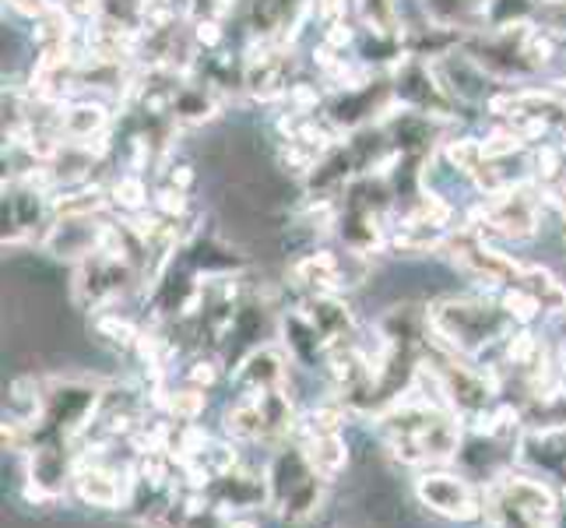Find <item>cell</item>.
Here are the masks:
<instances>
[{
	"mask_svg": "<svg viewBox=\"0 0 566 528\" xmlns=\"http://www.w3.org/2000/svg\"><path fill=\"white\" fill-rule=\"evenodd\" d=\"M226 528H258V521L247 518V515H229L226 518Z\"/></svg>",
	"mask_w": 566,
	"mask_h": 528,
	"instance_id": "21",
	"label": "cell"
},
{
	"mask_svg": "<svg viewBox=\"0 0 566 528\" xmlns=\"http://www.w3.org/2000/svg\"><path fill=\"white\" fill-rule=\"evenodd\" d=\"M109 205L120 208L124 215H138V211H148L151 208V194H148V184L142 173L127 169L124 176H116L113 187H109Z\"/></svg>",
	"mask_w": 566,
	"mask_h": 528,
	"instance_id": "13",
	"label": "cell"
},
{
	"mask_svg": "<svg viewBox=\"0 0 566 528\" xmlns=\"http://www.w3.org/2000/svg\"><path fill=\"white\" fill-rule=\"evenodd\" d=\"M4 4H8L18 18H25V22H43L46 14H53L56 0H4Z\"/></svg>",
	"mask_w": 566,
	"mask_h": 528,
	"instance_id": "18",
	"label": "cell"
},
{
	"mask_svg": "<svg viewBox=\"0 0 566 528\" xmlns=\"http://www.w3.org/2000/svg\"><path fill=\"white\" fill-rule=\"evenodd\" d=\"M542 190L532 184H517L511 190L485 194L475 205V211L468 215V226L482 232L485 240H506V244H524L535 240V232L542 226Z\"/></svg>",
	"mask_w": 566,
	"mask_h": 528,
	"instance_id": "3",
	"label": "cell"
},
{
	"mask_svg": "<svg viewBox=\"0 0 566 528\" xmlns=\"http://www.w3.org/2000/svg\"><path fill=\"white\" fill-rule=\"evenodd\" d=\"M306 462L317 468V473L331 483L338 479L345 468H348V444L342 434H306L300 441Z\"/></svg>",
	"mask_w": 566,
	"mask_h": 528,
	"instance_id": "11",
	"label": "cell"
},
{
	"mask_svg": "<svg viewBox=\"0 0 566 528\" xmlns=\"http://www.w3.org/2000/svg\"><path fill=\"white\" fill-rule=\"evenodd\" d=\"M496 300H500V307L506 310V314H511L514 318V324H535L538 318H542V303L532 297V292L528 289H524V286H506V289H500L496 292Z\"/></svg>",
	"mask_w": 566,
	"mask_h": 528,
	"instance_id": "15",
	"label": "cell"
},
{
	"mask_svg": "<svg viewBox=\"0 0 566 528\" xmlns=\"http://www.w3.org/2000/svg\"><path fill=\"white\" fill-rule=\"evenodd\" d=\"M416 500L429 515L447 518V521H479L485 518V490L475 486L468 476L451 473V468L429 465L416 476L412 486Z\"/></svg>",
	"mask_w": 566,
	"mask_h": 528,
	"instance_id": "6",
	"label": "cell"
},
{
	"mask_svg": "<svg viewBox=\"0 0 566 528\" xmlns=\"http://www.w3.org/2000/svg\"><path fill=\"white\" fill-rule=\"evenodd\" d=\"M429 335L443 349L464 360H479L482 352L500 349L506 335L517 328L514 318L490 297H447L426 307Z\"/></svg>",
	"mask_w": 566,
	"mask_h": 528,
	"instance_id": "1",
	"label": "cell"
},
{
	"mask_svg": "<svg viewBox=\"0 0 566 528\" xmlns=\"http://www.w3.org/2000/svg\"><path fill=\"white\" fill-rule=\"evenodd\" d=\"M109 222H103L99 215H85V219H53L43 250H50L53 258L67 261H85L88 253H95L106 240Z\"/></svg>",
	"mask_w": 566,
	"mask_h": 528,
	"instance_id": "8",
	"label": "cell"
},
{
	"mask_svg": "<svg viewBox=\"0 0 566 528\" xmlns=\"http://www.w3.org/2000/svg\"><path fill=\"white\" fill-rule=\"evenodd\" d=\"M300 426L289 391H261V395H237L226 408V434L243 444H282Z\"/></svg>",
	"mask_w": 566,
	"mask_h": 528,
	"instance_id": "4",
	"label": "cell"
},
{
	"mask_svg": "<svg viewBox=\"0 0 566 528\" xmlns=\"http://www.w3.org/2000/svg\"><path fill=\"white\" fill-rule=\"evenodd\" d=\"M187 528H198V521H190V525H187ZM219 528H226V521H222V525H219Z\"/></svg>",
	"mask_w": 566,
	"mask_h": 528,
	"instance_id": "22",
	"label": "cell"
},
{
	"mask_svg": "<svg viewBox=\"0 0 566 528\" xmlns=\"http://www.w3.org/2000/svg\"><path fill=\"white\" fill-rule=\"evenodd\" d=\"M214 381H219V363H214L211 356H201V360H193V363H190V370H187V384L208 391Z\"/></svg>",
	"mask_w": 566,
	"mask_h": 528,
	"instance_id": "19",
	"label": "cell"
},
{
	"mask_svg": "<svg viewBox=\"0 0 566 528\" xmlns=\"http://www.w3.org/2000/svg\"><path fill=\"white\" fill-rule=\"evenodd\" d=\"M166 405V413L177 420V423H193L201 413H205V405H208V395H205V387H180V391H169V398H163Z\"/></svg>",
	"mask_w": 566,
	"mask_h": 528,
	"instance_id": "17",
	"label": "cell"
},
{
	"mask_svg": "<svg viewBox=\"0 0 566 528\" xmlns=\"http://www.w3.org/2000/svg\"><path fill=\"white\" fill-rule=\"evenodd\" d=\"M292 286H300L306 297H338L342 289H348V271L342 253H331V250H310L303 258L292 261L289 268Z\"/></svg>",
	"mask_w": 566,
	"mask_h": 528,
	"instance_id": "9",
	"label": "cell"
},
{
	"mask_svg": "<svg viewBox=\"0 0 566 528\" xmlns=\"http://www.w3.org/2000/svg\"><path fill=\"white\" fill-rule=\"evenodd\" d=\"M289 352L275 345H258L250 349L240 360V366L232 370V384L240 395H261V391H282L289 387Z\"/></svg>",
	"mask_w": 566,
	"mask_h": 528,
	"instance_id": "7",
	"label": "cell"
},
{
	"mask_svg": "<svg viewBox=\"0 0 566 528\" xmlns=\"http://www.w3.org/2000/svg\"><path fill=\"white\" fill-rule=\"evenodd\" d=\"M517 286H524L532 292V297L542 303V314L549 318H566V282L556 279L549 268L542 265H524L521 276H517Z\"/></svg>",
	"mask_w": 566,
	"mask_h": 528,
	"instance_id": "12",
	"label": "cell"
},
{
	"mask_svg": "<svg viewBox=\"0 0 566 528\" xmlns=\"http://www.w3.org/2000/svg\"><path fill=\"white\" fill-rule=\"evenodd\" d=\"M138 279H142V268L127 250L99 247L95 253H88L85 261H77L74 300L85 310H92V314H99V310H113V303Z\"/></svg>",
	"mask_w": 566,
	"mask_h": 528,
	"instance_id": "5",
	"label": "cell"
},
{
	"mask_svg": "<svg viewBox=\"0 0 566 528\" xmlns=\"http://www.w3.org/2000/svg\"><path fill=\"white\" fill-rule=\"evenodd\" d=\"M222 25L214 22V18H201V22H193V43L205 46V50H214L222 43Z\"/></svg>",
	"mask_w": 566,
	"mask_h": 528,
	"instance_id": "20",
	"label": "cell"
},
{
	"mask_svg": "<svg viewBox=\"0 0 566 528\" xmlns=\"http://www.w3.org/2000/svg\"><path fill=\"white\" fill-rule=\"evenodd\" d=\"M53 131L64 142H95L109 131V106L103 100H71L56 106Z\"/></svg>",
	"mask_w": 566,
	"mask_h": 528,
	"instance_id": "10",
	"label": "cell"
},
{
	"mask_svg": "<svg viewBox=\"0 0 566 528\" xmlns=\"http://www.w3.org/2000/svg\"><path fill=\"white\" fill-rule=\"evenodd\" d=\"M264 479H268V507L289 525H303L324 507L327 479L306 462L300 444L279 447L264 468Z\"/></svg>",
	"mask_w": 566,
	"mask_h": 528,
	"instance_id": "2",
	"label": "cell"
},
{
	"mask_svg": "<svg viewBox=\"0 0 566 528\" xmlns=\"http://www.w3.org/2000/svg\"><path fill=\"white\" fill-rule=\"evenodd\" d=\"M440 159H447V166L472 180L479 166L485 163V145H482V138H443Z\"/></svg>",
	"mask_w": 566,
	"mask_h": 528,
	"instance_id": "14",
	"label": "cell"
},
{
	"mask_svg": "<svg viewBox=\"0 0 566 528\" xmlns=\"http://www.w3.org/2000/svg\"><path fill=\"white\" fill-rule=\"evenodd\" d=\"M95 331H99L106 342L120 345V349H134L142 339V328L134 321H127V318H120L116 310H99V314H95Z\"/></svg>",
	"mask_w": 566,
	"mask_h": 528,
	"instance_id": "16",
	"label": "cell"
}]
</instances>
